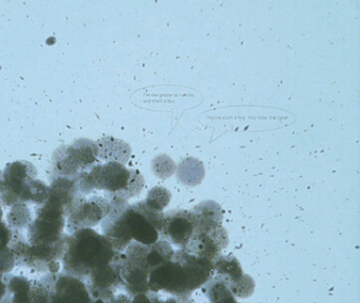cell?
Masks as SVG:
<instances>
[{"label":"cell","mask_w":360,"mask_h":303,"mask_svg":"<svg viewBox=\"0 0 360 303\" xmlns=\"http://www.w3.org/2000/svg\"><path fill=\"white\" fill-rule=\"evenodd\" d=\"M214 262L191 256L180 248L174 250L172 260L151 269L149 292L169 294L186 300L210 280Z\"/></svg>","instance_id":"1"},{"label":"cell","mask_w":360,"mask_h":303,"mask_svg":"<svg viewBox=\"0 0 360 303\" xmlns=\"http://www.w3.org/2000/svg\"><path fill=\"white\" fill-rule=\"evenodd\" d=\"M117 252L109 240L94 229H82L67 236L63 273L85 281L94 271L110 264Z\"/></svg>","instance_id":"2"},{"label":"cell","mask_w":360,"mask_h":303,"mask_svg":"<svg viewBox=\"0 0 360 303\" xmlns=\"http://www.w3.org/2000/svg\"><path fill=\"white\" fill-rule=\"evenodd\" d=\"M88 184L92 189L106 191V199L128 201L142 191L145 181L139 170H128L119 162H106L94 166L86 174Z\"/></svg>","instance_id":"3"},{"label":"cell","mask_w":360,"mask_h":303,"mask_svg":"<svg viewBox=\"0 0 360 303\" xmlns=\"http://www.w3.org/2000/svg\"><path fill=\"white\" fill-rule=\"evenodd\" d=\"M149 245L132 241L119 256L120 277L130 298L149 292L150 267L147 262Z\"/></svg>","instance_id":"4"},{"label":"cell","mask_w":360,"mask_h":303,"mask_svg":"<svg viewBox=\"0 0 360 303\" xmlns=\"http://www.w3.org/2000/svg\"><path fill=\"white\" fill-rule=\"evenodd\" d=\"M98 149L96 142L88 139H79L71 145L58 149L54 153V177L75 179L82 173L89 172L98 166Z\"/></svg>","instance_id":"5"},{"label":"cell","mask_w":360,"mask_h":303,"mask_svg":"<svg viewBox=\"0 0 360 303\" xmlns=\"http://www.w3.org/2000/svg\"><path fill=\"white\" fill-rule=\"evenodd\" d=\"M165 213L158 212L147 206L145 200L128 206L125 220L132 240L144 245H151L161 238Z\"/></svg>","instance_id":"6"},{"label":"cell","mask_w":360,"mask_h":303,"mask_svg":"<svg viewBox=\"0 0 360 303\" xmlns=\"http://www.w3.org/2000/svg\"><path fill=\"white\" fill-rule=\"evenodd\" d=\"M66 216L58 206L46 202L37 210V218L28 227L30 245H51L66 237L64 233Z\"/></svg>","instance_id":"7"},{"label":"cell","mask_w":360,"mask_h":303,"mask_svg":"<svg viewBox=\"0 0 360 303\" xmlns=\"http://www.w3.org/2000/svg\"><path fill=\"white\" fill-rule=\"evenodd\" d=\"M41 281L49 290V303H94L82 280L65 273L46 274Z\"/></svg>","instance_id":"8"},{"label":"cell","mask_w":360,"mask_h":303,"mask_svg":"<svg viewBox=\"0 0 360 303\" xmlns=\"http://www.w3.org/2000/svg\"><path fill=\"white\" fill-rule=\"evenodd\" d=\"M229 235L222 224L195 229V233L182 248L187 254L214 262L229 245Z\"/></svg>","instance_id":"9"},{"label":"cell","mask_w":360,"mask_h":303,"mask_svg":"<svg viewBox=\"0 0 360 303\" xmlns=\"http://www.w3.org/2000/svg\"><path fill=\"white\" fill-rule=\"evenodd\" d=\"M108 201L110 202V210L101 222L103 235L109 240L117 252H123L134 241L125 220V210L129 203L119 199H110Z\"/></svg>","instance_id":"10"},{"label":"cell","mask_w":360,"mask_h":303,"mask_svg":"<svg viewBox=\"0 0 360 303\" xmlns=\"http://www.w3.org/2000/svg\"><path fill=\"white\" fill-rule=\"evenodd\" d=\"M110 202L105 197L85 198L72 210L68 218L69 233H75L82 229H92L102 222L110 210Z\"/></svg>","instance_id":"11"},{"label":"cell","mask_w":360,"mask_h":303,"mask_svg":"<svg viewBox=\"0 0 360 303\" xmlns=\"http://www.w3.org/2000/svg\"><path fill=\"white\" fill-rule=\"evenodd\" d=\"M120 254L112 263L94 271L84 281L94 300L107 302L115 296V292L119 288H123L119 271Z\"/></svg>","instance_id":"12"},{"label":"cell","mask_w":360,"mask_h":303,"mask_svg":"<svg viewBox=\"0 0 360 303\" xmlns=\"http://www.w3.org/2000/svg\"><path fill=\"white\" fill-rule=\"evenodd\" d=\"M195 221L191 210H170L164 217L161 240L183 248L195 233Z\"/></svg>","instance_id":"13"},{"label":"cell","mask_w":360,"mask_h":303,"mask_svg":"<svg viewBox=\"0 0 360 303\" xmlns=\"http://www.w3.org/2000/svg\"><path fill=\"white\" fill-rule=\"evenodd\" d=\"M37 168L26 160H18L8 164L5 170L1 173L4 183L11 191L18 204L22 203L25 187L30 181L37 179Z\"/></svg>","instance_id":"14"},{"label":"cell","mask_w":360,"mask_h":303,"mask_svg":"<svg viewBox=\"0 0 360 303\" xmlns=\"http://www.w3.org/2000/svg\"><path fill=\"white\" fill-rule=\"evenodd\" d=\"M98 149V159L106 160L110 162H119V163H127L129 160L131 149L129 144L112 138V137H105L96 142Z\"/></svg>","instance_id":"15"},{"label":"cell","mask_w":360,"mask_h":303,"mask_svg":"<svg viewBox=\"0 0 360 303\" xmlns=\"http://www.w3.org/2000/svg\"><path fill=\"white\" fill-rule=\"evenodd\" d=\"M195 221V229L222 224L223 210L217 202L207 200L191 210Z\"/></svg>","instance_id":"16"},{"label":"cell","mask_w":360,"mask_h":303,"mask_svg":"<svg viewBox=\"0 0 360 303\" xmlns=\"http://www.w3.org/2000/svg\"><path fill=\"white\" fill-rule=\"evenodd\" d=\"M243 274L241 264L233 256L220 254L214 260L212 275L222 278L229 284H229L238 281Z\"/></svg>","instance_id":"17"},{"label":"cell","mask_w":360,"mask_h":303,"mask_svg":"<svg viewBox=\"0 0 360 303\" xmlns=\"http://www.w3.org/2000/svg\"><path fill=\"white\" fill-rule=\"evenodd\" d=\"M4 280L7 284L8 290L12 295V303H32L31 302V285L32 280L24 276H15L4 274Z\"/></svg>","instance_id":"18"},{"label":"cell","mask_w":360,"mask_h":303,"mask_svg":"<svg viewBox=\"0 0 360 303\" xmlns=\"http://www.w3.org/2000/svg\"><path fill=\"white\" fill-rule=\"evenodd\" d=\"M179 180L189 187H195L200 184L205 176V170L203 164L195 158H187L179 164L176 170Z\"/></svg>","instance_id":"19"},{"label":"cell","mask_w":360,"mask_h":303,"mask_svg":"<svg viewBox=\"0 0 360 303\" xmlns=\"http://www.w3.org/2000/svg\"><path fill=\"white\" fill-rule=\"evenodd\" d=\"M50 187L44 181L34 179L27 184L22 194V203L43 206L49 198Z\"/></svg>","instance_id":"20"},{"label":"cell","mask_w":360,"mask_h":303,"mask_svg":"<svg viewBox=\"0 0 360 303\" xmlns=\"http://www.w3.org/2000/svg\"><path fill=\"white\" fill-rule=\"evenodd\" d=\"M8 225L12 231H22L32 222V214L27 204H15L8 213Z\"/></svg>","instance_id":"21"},{"label":"cell","mask_w":360,"mask_h":303,"mask_svg":"<svg viewBox=\"0 0 360 303\" xmlns=\"http://www.w3.org/2000/svg\"><path fill=\"white\" fill-rule=\"evenodd\" d=\"M202 290L207 297L210 303L218 302L221 299L233 296L229 290V284L222 278L210 276V280L202 286Z\"/></svg>","instance_id":"22"},{"label":"cell","mask_w":360,"mask_h":303,"mask_svg":"<svg viewBox=\"0 0 360 303\" xmlns=\"http://www.w3.org/2000/svg\"><path fill=\"white\" fill-rule=\"evenodd\" d=\"M170 198H172V194H170L167 189L162 187H155L149 191L145 202L153 210H158V212H163L164 208L169 204Z\"/></svg>","instance_id":"23"},{"label":"cell","mask_w":360,"mask_h":303,"mask_svg":"<svg viewBox=\"0 0 360 303\" xmlns=\"http://www.w3.org/2000/svg\"><path fill=\"white\" fill-rule=\"evenodd\" d=\"M255 286L256 284L254 279L244 273L238 281L229 284V290L235 298L237 297V298L245 299L254 294Z\"/></svg>","instance_id":"24"},{"label":"cell","mask_w":360,"mask_h":303,"mask_svg":"<svg viewBox=\"0 0 360 303\" xmlns=\"http://www.w3.org/2000/svg\"><path fill=\"white\" fill-rule=\"evenodd\" d=\"M153 168L158 177L165 179L174 174L176 166L172 162V158L166 155H161L153 160Z\"/></svg>","instance_id":"25"},{"label":"cell","mask_w":360,"mask_h":303,"mask_svg":"<svg viewBox=\"0 0 360 303\" xmlns=\"http://www.w3.org/2000/svg\"><path fill=\"white\" fill-rule=\"evenodd\" d=\"M132 303H182L180 299L172 296H163L160 292H148L146 294L136 295Z\"/></svg>","instance_id":"26"},{"label":"cell","mask_w":360,"mask_h":303,"mask_svg":"<svg viewBox=\"0 0 360 303\" xmlns=\"http://www.w3.org/2000/svg\"><path fill=\"white\" fill-rule=\"evenodd\" d=\"M31 302L49 303V290L41 280H32Z\"/></svg>","instance_id":"27"},{"label":"cell","mask_w":360,"mask_h":303,"mask_svg":"<svg viewBox=\"0 0 360 303\" xmlns=\"http://www.w3.org/2000/svg\"><path fill=\"white\" fill-rule=\"evenodd\" d=\"M16 267L15 258L9 245L0 250V273L10 274Z\"/></svg>","instance_id":"28"},{"label":"cell","mask_w":360,"mask_h":303,"mask_svg":"<svg viewBox=\"0 0 360 303\" xmlns=\"http://www.w3.org/2000/svg\"><path fill=\"white\" fill-rule=\"evenodd\" d=\"M12 234H13V231L10 229L9 225L4 222L3 220H0V250L7 248L10 240H11Z\"/></svg>","instance_id":"29"},{"label":"cell","mask_w":360,"mask_h":303,"mask_svg":"<svg viewBox=\"0 0 360 303\" xmlns=\"http://www.w3.org/2000/svg\"><path fill=\"white\" fill-rule=\"evenodd\" d=\"M105 303H132V299L128 295L120 294L115 295L111 300Z\"/></svg>","instance_id":"30"},{"label":"cell","mask_w":360,"mask_h":303,"mask_svg":"<svg viewBox=\"0 0 360 303\" xmlns=\"http://www.w3.org/2000/svg\"><path fill=\"white\" fill-rule=\"evenodd\" d=\"M216 303H239L237 300H236L235 297L233 296H229L226 297V298L221 299V300H219L218 302Z\"/></svg>","instance_id":"31"},{"label":"cell","mask_w":360,"mask_h":303,"mask_svg":"<svg viewBox=\"0 0 360 303\" xmlns=\"http://www.w3.org/2000/svg\"><path fill=\"white\" fill-rule=\"evenodd\" d=\"M182 303H195L191 298L186 299V300H182Z\"/></svg>","instance_id":"32"},{"label":"cell","mask_w":360,"mask_h":303,"mask_svg":"<svg viewBox=\"0 0 360 303\" xmlns=\"http://www.w3.org/2000/svg\"><path fill=\"white\" fill-rule=\"evenodd\" d=\"M3 215H4L3 208H1V206H0V220H1V219H3Z\"/></svg>","instance_id":"33"},{"label":"cell","mask_w":360,"mask_h":303,"mask_svg":"<svg viewBox=\"0 0 360 303\" xmlns=\"http://www.w3.org/2000/svg\"><path fill=\"white\" fill-rule=\"evenodd\" d=\"M94 303H105L104 301L102 300H94Z\"/></svg>","instance_id":"34"}]
</instances>
